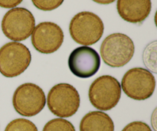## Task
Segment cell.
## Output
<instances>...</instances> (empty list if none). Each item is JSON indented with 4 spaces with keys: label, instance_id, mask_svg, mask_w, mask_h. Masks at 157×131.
<instances>
[{
    "label": "cell",
    "instance_id": "obj_10",
    "mask_svg": "<svg viewBox=\"0 0 157 131\" xmlns=\"http://www.w3.org/2000/svg\"><path fill=\"white\" fill-rule=\"evenodd\" d=\"M101 58L96 50L88 46L74 49L68 58V67L74 75L80 78H89L98 71Z\"/></svg>",
    "mask_w": 157,
    "mask_h": 131
},
{
    "label": "cell",
    "instance_id": "obj_4",
    "mask_svg": "<svg viewBox=\"0 0 157 131\" xmlns=\"http://www.w3.org/2000/svg\"><path fill=\"white\" fill-rule=\"evenodd\" d=\"M81 98L78 90L71 84L61 83L53 86L47 97L49 110L61 118H71L78 112Z\"/></svg>",
    "mask_w": 157,
    "mask_h": 131
},
{
    "label": "cell",
    "instance_id": "obj_7",
    "mask_svg": "<svg viewBox=\"0 0 157 131\" xmlns=\"http://www.w3.org/2000/svg\"><path fill=\"white\" fill-rule=\"evenodd\" d=\"M124 94L136 101H144L151 98L156 88L154 75L144 67H133L127 71L121 81Z\"/></svg>",
    "mask_w": 157,
    "mask_h": 131
},
{
    "label": "cell",
    "instance_id": "obj_14",
    "mask_svg": "<svg viewBox=\"0 0 157 131\" xmlns=\"http://www.w3.org/2000/svg\"><path fill=\"white\" fill-rule=\"evenodd\" d=\"M4 131H38L33 122L24 118L13 120L8 124Z\"/></svg>",
    "mask_w": 157,
    "mask_h": 131
},
{
    "label": "cell",
    "instance_id": "obj_1",
    "mask_svg": "<svg viewBox=\"0 0 157 131\" xmlns=\"http://www.w3.org/2000/svg\"><path fill=\"white\" fill-rule=\"evenodd\" d=\"M100 52L104 62L109 67H122L133 58L134 43L125 34L113 33L104 38Z\"/></svg>",
    "mask_w": 157,
    "mask_h": 131
},
{
    "label": "cell",
    "instance_id": "obj_13",
    "mask_svg": "<svg viewBox=\"0 0 157 131\" xmlns=\"http://www.w3.org/2000/svg\"><path fill=\"white\" fill-rule=\"evenodd\" d=\"M42 131H76L70 121L63 118H55L44 125Z\"/></svg>",
    "mask_w": 157,
    "mask_h": 131
},
{
    "label": "cell",
    "instance_id": "obj_15",
    "mask_svg": "<svg viewBox=\"0 0 157 131\" xmlns=\"http://www.w3.org/2000/svg\"><path fill=\"white\" fill-rule=\"evenodd\" d=\"M64 0H32V3L37 9L41 11H52L58 9L62 5Z\"/></svg>",
    "mask_w": 157,
    "mask_h": 131
},
{
    "label": "cell",
    "instance_id": "obj_3",
    "mask_svg": "<svg viewBox=\"0 0 157 131\" xmlns=\"http://www.w3.org/2000/svg\"><path fill=\"white\" fill-rule=\"evenodd\" d=\"M90 102L100 110H110L119 103L121 86L117 78L110 75H102L92 82L88 91Z\"/></svg>",
    "mask_w": 157,
    "mask_h": 131
},
{
    "label": "cell",
    "instance_id": "obj_9",
    "mask_svg": "<svg viewBox=\"0 0 157 131\" xmlns=\"http://www.w3.org/2000/svg\"><path fill=\"white\" fill-rule=\"evenodd\" d=\"M31 39L37 52L48 55L61 48L64 41V32L58 25L52 21H43L35 26Z\"/></svg>",
    "mask_w": 157,
    "mask_h": 131
},
{
    "label": "cell",
    "instance_id": "obj_18",
    "mask_svg": "<svg viewBox=\"0 0 157 131\" xmlns=\"http://www.w3.org/2000/svg\"><path fill=\"white\" fill-rule=\"evenodd\" d=\"M94 2L98 3V4H101V5H108V4H111V3L114 2L116 0H92Z\"/></svg>",
    "mask_w": 157,
    "mask_h": 131
},
{
    "label": "cell",
    "instance_id": "obj_11",
    "mask_svg": "<svg viewBox=\"0 0 157 131\" xmlns=\"http://www.w3.org/2000/svg\"><path fill=\"white\" fill-rule=\"evenodd\" d=\"M117 9L124 21L141 24L151 12L152 2L151 0H117Z\"/></svg>",
    "mask_w": 157,
    "mask_h": 131
},
{
    "label": "cell",
    "instance_id": "obj_8",
    "mask_svg": "<svg viewBox=\"0 0 157 131\" xmlns=\"http://www.w3.org/2000/svg\"><path fill=\"white\" fill-rule=\"evenodd\" d=\"M46 104L44 92L37 84L25 83L16 88L12 97V105L18 114L34 117L44 109Z\"/></svg>",
    "mask_w": 157,
    "mask_h": 131
},
{
    "label": "cell",
    "instance_id": "obj_12",
    "mask_svg": "<svg viewBox=\"0 0 157 131\" xmlns=\"http://www.w3.org/2000/svg\"><path fill=\"white\" fill-rule=\"evenodd\" d=\"M80 131H114V123L107 114L90 111L81 119Z\"/></svg>",
    "mask_w": 157,
    "mask_h": 131
},
{
    "label": "cell",
    "instance_id": "obj_17",
    "mask_svg": "<svg viewBox=\"0 0 157 131\" xmlns=\"http://www.w3.org/2000/svg\"><path fill=\"white\" fill-rule=\"evenodd\" d=\"M23 0H0V7L4 9H13L22 2Z\"/></svg>",
    "mask_w": 157,
    "mask_h": 131
},
{
    "label": "cell",
    "instance_id": "obj_5",
    "mask_svg": "<svg viewBox=\"0 0 157 131\" xmlns=\"http://www.w3.org/2000/svg\"><path fill=\"white\" fill-rule=\"evenodd\" d=\"M32 55L21 43L8 42L0 48V73L6 78L21 75L30 65Z\"/></svg>",
    "mask_w": 157,
    "mask_h": 131
},
{
    "label": "cell",
    "instance_id": "obj_16",
    "mask_svg": "<svg viewBox=\"0 0 157 131\" xmlns=\"http://www.w3.org/2000/svg\"><path fill=\"white\" fill-rule=\"evenodd\" d=\"M122 131H153L150 126L143 121H133L124 127Z\"/></svg>",
    "mask_w": 157,
    "mask_h": 131
},
{
    "label": "cell",
    "instance_id": "obj_6",
    "mask_svg": "<svg viewBox=\"0 0 157 131\" xmlns=\"http://www.w3.org/2000/svg\"><path fill=\"white\" fill-rule=\"evenodd\" d=\"M35 27L34 15L25 8L15 7L8 11L2 20V30L9 39L21 41L32 35Z\"/></svg>",
    "mask_w": 157,
    "mask_h": 131
},
{
    "label": "cell",
    "instance_id": "obj_2",
    "mask_svg": "<svg viewBox=\"0 0 157 131\" xmlns=\"http://www.w3.org/2000/svg\"><path fill=\"white\" fill-rule=\"evenodd\" d=\"M104 31L102 19L90 12L76 14L69 25V32L72 39L83 46L92 45L99 41Z\"/></svg>",
    "mask_w": 157,
    "mask_h": 131
}]
</instances>
